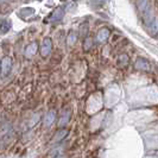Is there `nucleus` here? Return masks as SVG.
Returning a JSON list of instances; mask_svg holds the SVG:
<instances>
[{
	"label": "nucleus",
	"mask_w": 158,
	"mask_h": 158,
	"mask_svg": "<svg viewBox=\"0 0 158 158\" xmlns=\"http://www.w3.org/2000/svg\"><path fill=\"white\" fill-rule=\"evenodd\" d=\"M5 1H7V0H0V4H2V2H5Z\"/></svg>",
	"instance_id": "13"
},
{
	"label": "nucleus",
	"mask_w": 158,
	"mask_h": 158,
	"mask_svg": "<svg viewBox=\"0 0 158 158\" xmlns=\"http://www.w3.org/2000/svg\"><path fill=\"white\" fill-rule=\"evenodd\" d=\"M12 70V60L11 57L8 56H5L1 58L0 61V75L2 77H6L8 74Z\"/></svg>",
	"instance_id": "1"
},
{
	"label": "nucleus",
	"mask_w": 158,
	"mask_h": 158,
	"mask_svg": "<svg viewBox=\"0 0 158 158\" xmlns=\"http://www.w3.org/2000/svg\"><path fill=\"white\" fill-rule=\"evenodd\" d=\"M69 117H70V112H64V114L62 115V118H61V120H60V127H63L64 125H67V123L69 121Z\"/></svg>",
	"instance_id": "9"
},
{
	"label": "nucleus",
	"mask_w": 158,
	"mask_h": 158,
	"mask_svg": "<svg viewBox=\"0 0 158 158\" xmlns=\"http://www.w3.org/2000/svg\"><path fill=\"white\" fill-rule=\"evenodd\" d=\"M51 49H52V43H51V40L50 38H44L43 42H42V45H40V55L43 57H47L50 52H51Z\"/></svg>",
	"instance_id": "2"
},
{
	"label": "nucleus",
	"mask_w": 158,
	"mask_h": 158,
	"mask_svg": "<svg viewBox=\"0 0 158 158\" xmlns=\"http://www.w3.org/2000/svg\"><path fill=\"white\" fill-rule=\"evenodd\" d=\"M108 35H110V31L107 29H103V30H101L98 33V40L102 43V42L106 40V38H108Z\"/></svg>",
	"instance_id": "7"
},
{
	"label": "nucleus",
	"mask_w": 158,
	"mask_h": 158,
	"mask_svg": "<svg viewBox=\"0 0 158 158\" xmlns=\"http://www.w3.org/2000/svg\"><path fill=\"white\" fill-rule=\"evenodd\" d=\"M146 6H149V1L148 0H139L138 1V8L144 12L145 10H149V8H146Z\"/></svg>",
	"instance_id": "11"
},
{
	"label": "nucleus",
	"mask_w": 158,
	"mask_h": 158,
	"mask_svg": "<svg viewBox=\"0 0 158 158\" xmlns=\"http://www.w3.org/2000/svg\"><path fill=\"white\" fill-rule=\"evenodd\" d=\"M146 25H148L149 30H150L152 33H156V32H158V20H157V19L151 18L150 20H148Z\"/></svg>",
	"instance_id": "5"
},
{
	"label": "nucleus",
	"mask_w": 158,
	"mask_h": 158,
	"mask_svg": "<svg viewBox=\"0 0 158 158\" xmlns=\"http://www.w3.org/2000/svg\"><path fill=\"white\" fill-rule=\"evenodd\" d=\"M55 121V112L54 111H50L48 112L44 117V125L45 126H51V124Z\"/></svg>",
	"instance_id": "4"
},
{
	"label": "nucleus",
	"mask_w": 158,
	"mask_h": 158,
	"mask_svg": "<svg viewBox=\"0 0 158 158\" xmlns=\"http://www.w3.org/2000/svg\"><path fill=\"white\" fill-rule=\"evenodd\" d=\"M37 49H38V45H37L36 42L29 44V45L26 47V49H25V56H26V57H32V56L37 52Z\"/></svg>",
	"instance_id": "3"
},
{
	"label": "nucleus",
	"mask_w": 158,
	"mask_h": 158,
	"mask_svg": "<svg viewBox=\"0 0 158 158\" xmlns=\"http://www.w3.org/2000/svg\"><path fill=\"white\" fill-rule=\"evenodd\" d=\"M10 131H11V124L5 123L2 126L0 127V135L2 138H8L10 137Z\"/></svg>",
	"instance_id": "6"
},
{
	"label": "nucleus",
	"mask_w": 158,
	"mask_h": 158,
	"mask_svg": "<svg viewBox=\"0 0 158 158\" xmlns=\"http://www.w3.org/2000/svg\"><path fill=\"white\" fill-rule=\"evenodd\" d=\"M67 131L65 130H62L61 132H58V133H56L55 135V142H58V140H61V139H63L64 138V135H67Z\"/></svg>",
	"instance_id": "12"
},
{
	"label": "nucleus",
	"mask_w": 158,
	"mask_h": 158,
	"mask_svg": "<svg viewBox=\"0 0 158 158\" xmlns=\"http://www.w3.org/2000/svg\"><path fill=\"white\" fill-rule=\"evenodd\" d=\"M11 27V22L8 20H4L0 23V33H6Z\"/></svg>",
	"instance_id": "8"
},
{
	"label": "nucleus",
	"mask_w": 158,
	"mask_h": 158,
	"mask_svg": "<svg viewBox=\"0 0 158 158\" xmlns=\"http://www.w3.org/2000/svg\"><path fill=\"white\" fill-rule=\"evenodd\" d=\"M135 67H137L138 69L146 70V69H148V63H146V61H144V60H138V61L135 62Z\"/></svg>",
	"instance_id": "10"
}]
</instances>
